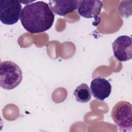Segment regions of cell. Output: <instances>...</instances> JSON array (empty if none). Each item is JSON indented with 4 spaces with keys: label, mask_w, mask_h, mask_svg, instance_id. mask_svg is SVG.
I'll use <instances>...</instances> for the list:
<instances>
[{
    "label": "cell",
    "mask_w": 132,
    "mask_h": 132,
    "mask_svg": "<svg viewBox=\"0 0 132 132\" xmlns=\"http://www.w3.org/2000/svg\"><path fill=\"white\" fill-rule=\"evenodd\" d=\"M78 1L65 0V1H50V7L55 13L64 16L70 13H72L77 9Z\"/></svg>",
    "instance_id": "cell-8"
},
{
    "label": "cell",
    "mask_w": 132,
    "mask_h": 132,
    "mask_svg": "<svg viewBox=\"0 0 132 132\" xmlns=\"http://www.w3.org/2000/svg\"><path fill=\"white\" fill-rule=\"evenodd\" d=\"M103 7L101 1H78L77 11L78 14L83 18L87 19L94 18V26L100 23V14Z\"/></svg>",
    "instance_id": "cell-5"
},
{
    "label": "cell",
    "mask_w": 132,
    "mask_h": 132,
    "mask_svg": "<svg viewBox=\"0 0 132 132\" xmlns=\"http://www.w3.org/2000/svg\"><path fill=\"white\" fill-rule=\"evenodd\" d=\"M22 5L17 0L0 1V20L5 25L15 24L20 19Z\"/></svg>",
    "instance_id": "cell-4"
},
{
    "label": "cell",
    "mask_w": 132,
    "mask_h": 132,
    "mask_svg": "<svg viewBox=\"0 0 132 132\" xmlns=\"http://www.w3.org/2000/svg\"><path fill=\"white\" fill-rule=\"evenodd\" d=\"M23 79L22 72L18 64L11 61H4L0 64V86L6 90L18 86Z\"/></svg>",
    "instance_id": "cell-2"
},
{
    "label": "cell",
    "mask_w": 132,
    "mask_h": 132,
    "mask_svg": "<svg viewBox=\"0 0 132 132\" xmlns=\"http://www.w3.org/2000/svg\"><path fill=\"white\" fill-rule=\"evenodd\" d=\"M55 15L48 4L43 1L28 4L22 9L20 20L24 29L31 34L44 32L52 26Z\"/></svg>",
    "instance_id": "cell-1"
},
{
    "label": "cell",
    "mask_w": 132,
    "mask_h": 132,
    "mask_svg": "<svg viewBox=\"0 0 132 132\" xmlns=\"http://www.w3.org/2000/svg\"><path fill=\"white\" fill-rule=\"evenodd\" d=\"M114 56L120 61H126L132 58L131 37L126 35L118 37L112 44Z\"/></svg>",
    "instance_id": "cell-6"
},
{
    "label": "cell",
    "mask_w": 132,
    "mask_h": 132,
    "mask_svg": "<svg viewBox=\"0 0 132 132\" xmlns=\"http://www.w3.org/2000/svg\"><path fill=\"white\" fill-rule=\"evenodd\" d=\"M111 117L120 131L130 132L132 130V106L125 101L118 102L113 107Z\"/></svg>",
    "instance_id": "cell-3"
},
{
    "label": "cell",
    "mask_w": 132,
    "mask_h": 132,
    "mask_svg": "<svg viewBox=\"0 0 132 132\" xmlns=\"http://www.w3.org/2000/svg\"><path fill=\"white\" fill-rule=\"evenodd\" d=\"M74 95L77 102L82 103L88 102L91 97L89 88L86 84H81L77 86L74 91Z\"/></svg>",
    "instance_id": "cell-9"
},
{
    "label": "cell",
    "mask_w": 132,
    "mask_h": 132,
    "mask_svg": "<svg viewBox=\"0 0 132 132\" xmlns=\"http://www.w3.org/2000/svg\"><path fill=\"white\" fill-rule=\"evenodd\" d=\"M90 90L94 97L103 101L110 95L111 92V85L106 79L97 77L92 80Z\"/></svg>",
    "instance_id": "cell-7"
}]
</instances>
